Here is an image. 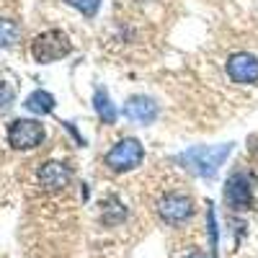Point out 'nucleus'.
I'll return each mask as SVG.
<instances>
[{"mask_svg":"<svg viewBox=\"0 0 258 258\" xmlns=\"http://www.w3.org/2000/svg\"><path fill=\"white\" fill-rule=\"evenodd\" d=\"M232 153V145H197V147H188L176 158L183 168H188L191 173H197L202 178H214L217 170L225 165V160Z\"/></svg>","mask_w":258,"mask_h":258,"instance_id":"1","label":"nucleus"},{"mask_svg":"<svg viewBox=\"0 0 258 258\" xmlns=\"http://www.w3.org/2000/svg\"><path fill=\"white\" fill-rule=\"evenodd\" d=\"M73 52V44H70V36L59 31V29H49L44 34H39L34 41H31V57L39 62V64H49V62H57V59H64Z\"/></svg>","mask_w":258,"mask_h":258,"instance_id":"2","label":"nucleus"},{"mask_svg":"<svg viewBox=\"0 0 258 258\" xmlns=\"http://www.w3.org/2000/svg\"><path fill=\"white\" fill-rule=\"evenodd\" d=\"M142 160H145V147L135 137L119 140L109 153H106V165H109V170H114V173L135 170L137 165H142Z\"/></svg>","mask_w":258,"mask_h":258,"instance_id":"3","label":"nucleus"},{"mask_svg":"<svg viewBox=\"0 0 258 258\" xmlns=\"http://www.w3.org/2000/svg\"><path fill=\"white\" fill-rule=\"evenodd\" d=\"M222 199H225V207H227L230 212H250L253 204H255V197H253V181L243 173V170L232 173V176L225 181Z\"/></svg>","mask_w":258,"mask_h":258,"instance_id":"4","label":"nucleus"},{"mask_svg":"<svg viewBox=\"0 0 258 258\" xmlns=\"http://www.w3.org/2000/svg\"><path fill=\"white\" fill-rule=\"evenodd\" d=\"M47 129L39 119H16L8 124V145L13 150H34L44 142Z\"/></svg>","mask_w":258,"mask_h":258,"instance_id":"5","label":"nucleus"},{"mask_svg":"<svg viewBox=\"0 0 258 258\" xmlns=\"http://www.w3.org/2000/svg\"><path fill=\"white\" fill-rule=\"evenodd\" d=\"M158 214L165 225H183L194 217V199L186 191H170L158 202Z\"/></svg>","mask_w":258,"mask_h":258,"instance_id":"6","label":"nucleus"},{"mask_svg":"<svg viewBox=\"0 0 258 258\" xmlns=\"http://www.w3.org/2000/svg\"><path fill=\"white\" fill-rule=\"evenodd\" d=\"M225 73L232 83H238V85L258 83V57L250 54V52H235L225 62Z\"/></svg>","mask_w":258,"mask_h":258,"instance_id":"7","label":"nucleus"},{"mask_svg":"<svg viewBox=\"0 0 258 258\" xmlns=\"http://www.w3.org/2000/svg\"><path fill=\"white\" fill-rule=\"evenodd\" d=\"M36 181L44 191H62L70 186L73 170L70 165H64L59 160H49V163H41V168L36 170Z\"/></svg>","mask_w":258,"mask_h":258,"instance_id":"8","label":"nucleus"},{"mask_svg":"<svg viewBox=\"0 0 258 258\" xmlns=\"http://www.w3.org/2000/svg\"><path fill=\"white\" fill-rule=\"evenodd\" d=\"M124 116L135 124H153L158 119V103L150 96H129L124 103Z\"/></svg>","mask_w":258,"mask_h":258,"instance_id":"9","label":"nucleus"},{"mask_svg":"<svg viewBox=\"0 0 258 258\" xmlns=\"http://www.w3.org/2000/svg\"><path fill=\"white\" fill-rule=\"evenodd\" d=\"M101 220H103V225H109V227H114V225H121L124 220H126V207H124V202L119 199V197H106L103 202H101Z\"/></svg>","mask_w":258,"mask_h":258,"instance_id":"10","label":"nucleus"},{"mask_svg":"<svg viewBox=\"0 0 258 258\" xmlns=\"http://www.w3.org/2000/svg\"><path fill=\"white\" fill-rule=\"evenodd\" d=\"M93 109H96V114H98V119H101L103 124H116L119 111H116V106H114L109 91L98 88V91L93 93Z\"/></svg>","mask_w":258,"mask_h":258,"instance_id":"11","label":"nucleus"},{"mask_svg":"<svg viewBox=\"0 0 258 258\" xmlns=\"http://www.w3.org/2000/svg\"><path fill=\"white\" fill-rule=\"evenodd\" d=\"M24 106H26V111H31V114L47 116V114H52V111H54L57 101H54V96H52V93H47V91H34V93H29V96H26Z\"/></svg>","mask_w":258,"mask_h":258,"instance_id":"12","label":"nucleus"},{"mask_svg":"<svg viewBox=\"0 0 258 258\" xmlns=\"http://www.w3.org/2000/svg\"><path fill=\"white\" fill-rule=\"evenodd\" d=\"M21 36V26L16 21L8 18H0V47H13Z\"/></svg>","mask_w":258,"mask_h":258,"instance_id":"13","label":"nucleus"},{"mask_svg":"<svg viewBox=\"0 0 258 258\" xmlns=\"http://www.w3.org/2000/svg\"><path fill=\"white\" fill-rule=\"evenodd\" d=\"M207 232H209V245H212V258H217L220 248V232H217V214H214V204H207Z\"/></svg>","mask_w":258,"mask_h":258,"instance_id":"14","label":"nucleus"},{"mask_svg":"<svg viewBox=\"0 0 258 258\" xmlns=\"http://www.w3.org/2000/svg\"><path fill=\"white\" fill-rule=\"evenodd\" d=\"M68 6H73V8H78L85 18H93L96 13H98V8H101V0H64Z\"/></svg>","mask_w":258,"mask_h":258,"instance_id":"15","label":"nucleus"},{"mask_svg":"<svg viewBox=\"0 0 258 258\" xmlns=\"http://www.w3.org/2000/svg\"><path fill=\"white\" fill-rule=\"evenodd\" d=\"M13 88H11V85L8 83H0V111H6L8 109V106L13 103Z\"/></svg>","mask_w":258,"mask_h":258,"instance_id":"16","label":"nucleus"},{"mask_svg":"<svg viewBox=\"0 0 258 258\" xmlns=\"http://www.w3.org/2000/svg\"><path fill=\"white\" fill-rule=\"evenodd\" d=\"M62 124H64V129H68V132L75 137V142H78V145H85V142H83V137L78 135V129H75V124H73V121H62Z\"/></svg>","mask_w":258,"mask_h":258,"instance_id":"17","label":"nucleus"},{"mask_svg":"<svg viewBox=\"0 0 258 258\" xmlns=\"http://www.w3.org/2000/svg\"><path fill=\"white\" fill-rule=\"evenodd\" d=\"M186 258H207V255H204V253H199V250H197V253H191V255H186Z\"/></svg>","mask_w":258,"mask_h":258,"instance_id":"18","label":"nucleus"}]
</instances>
